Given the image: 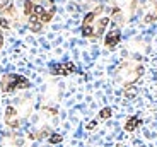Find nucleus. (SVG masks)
<instances>
[{
  "label": "nucleus",
  "instance_id": "obj_6",
  "mask_svg": "<svg viewBox=\"0 0 157 147\" xmlns=\"http://www.w3.org/2000/svg\"><path fill=\"white\" fill-rule=\"evenodd\" d=\"M29 87H31L29 79L21 75V74L9 72V74H4L2 79H0V91L5 92V94L16 92V91H19V89H29Z\"/></svg>",
  "mask_w": 157,
  "mask_h": 147
},
{
  "label": "nucleus",
  "instance_id": "obj_10",
  "mask_svg": "<svg viewBox=\"0 0 157 147\" xmlns=\"http://www.w3.org/2000/svg\"><path fill=\"white\" fill-rule=\"evenodd\" d=\"M120 41H121V31L118 28H113L111 31L106 33V36H104V46H106L108 50H114V48L120 44Z\"/></svg>",
  "mask_w": 157,
  "mask_h": 147
},
{
  "label": "nucleus",
  "instance_id": "obj_9",
  "mask_svg": "<svg viewBox=\"0 0 157 147\" xmlns=\"http://www.w3.org/2000/svg\"><path fill=\"white\" fill-rule=\"evenodd\" d=\"M77 67L74 62H62V64H51L50 65V74L53 75H68V74H75Z\"/></svg>",
  "mask_w": 157,
  "mask_h": 147
},
{
  "label": "nucleus",
  "instance_id": "obj_16",
  "mask_svg": "<svg viewBox=\"0 0 157 147\" xmlns=\"http://www.w3.org/2000/svg\"><path fill=\"white\" fill-rule=\"evenodd\" d=\"M96 125H98V122H96V120H92V122H89V123H87V130H94L96 128Z\"/></svg>",
  "mask_w": 157,
  "mask_h": 147
},
{
  "label": "nucleus",
  "instance_id": "obj_2",
  "mask_svg": "<svg viewBox=\"0 0 157 147\" xmlns=\"http://www.w3.org/2000/svg\"><path fill=\"white\" fill-rule=\"evenodd\" d=\"M55 12H56L55 4H34L31 0H26L22 5V14L33 33L43 31L44 26L55 17Z\"/></svg>",
  "mask_w": 157,
  "mask_h": 147
},
{
  "label": "nucleus",
  "instance_id": "obj_8",
  "mask_svg": "<svg viewBox=\"0 0 157 147\" xmlns=\"http://www.w3.org/2000/svg\"><path fill=\"white\" fill-rule=\"evenodd\" d=\"M142 22L150 24L157 21V0H138V10Z\"/></svg>",
  "mask_w": 157,
  "mask_h": 147
},
{
  "label": "nucleus",
  "instance_id": "obj_13",
  "mask_svg": "<svg viewBox=\"0 0 157 147\" xmlns=\"http://www.w3.org/2000/svg\"><path fill=\"white\" fill-rule=\"evenodd\" d=\"M111 115H113V110H111L109 106H106V108H102L101 111H99L98 118H99V120H109Z\"/></svg>",
  "mask_w": 157,
  "mask_h": 147
},
{
  "label": "nucleus",
  "instance_id": "obj_18",
  "mask_svg": "<svg viewBox=\"0 0 157 147\" xmlns=\"http://www.w3.org/2000/svg\"><path fill=\"white\" fill-rule=\"evenodd\" d=\"M4 46V34H2V29H0V50Z\"/></svg>",
  "mask_w": 157,
  "mask_h": 147
},
{
  "label": "nucleus",
  "instance_id": "obj_3",
  "mask_svg": "<svg viewBox=\"0 0 157 147\" xmlns=\"http://www.w3.org/2000/svg\"><path fill=\"white\" fill-rule=\"evenodd\" d=\"M109 4V17L114 28H123L138 10V0H106Z\"/></svg>",
  "mask_w": 157,
  "mask_h": 147
},
{
  "label": "nucleus",
  "instance_id": "obj_11",
  "mask_svg": "<svg viewBox=\"0 0 157 147\" xmlns=\"http://www.w3.org/2000/svg\"><path fill=\"white\" fill-rule=\"evenodd\" d=\"M140 125H142V120L138 118V116H130V118L125 122V130L126 132H133V130H137Z\"/></svg>",
  "mask_w": 157,
  "mask_h": 147
},
{
  "label": "nucleus",
  "instance_id": "obj_4",
  "mask_svg": "<svg viewBox=\"0 0 157 147\" xmlns=\"http://www.w3.org/2000/svg\"><path fill=\"white\" fill-rule=\"evenodd\" d=\"M31 110H33V103L29 101V98H21L16 104H9L4 113L5 125L12 130H17L22 125L24 120L31 115Z\"/></svg>",
  "mask_w": 157,
  "mask_h": 147
},
{
  "label": "nucleus",
  "instance_id": "obj_1",
  "mask_svg": "<svg viewBox=\"0 0 157 147\" xmlns=\"http://www.w3.org/2000/svg\"><path fill=\"white\" fill-rule=\"evenodd\" d=\"M109 22H111L109 7L106 4H98L92 10H89L84 16L82 26H80L82 36H86L89 40H98L106 33Z\"/></svg>",
  "mask_w": 157,
  "mask_h": 147
},
{
  "label": "nucleus",
  "instance_id": "obj_14",
  "mask_svg": "<svg viewBox=\"0 0 157 147\" xmlns=\"http://www.w3.org/2000/svg\"><path fill=\"white\" fill-rule=\"evenodd\" d=\"M62 140H63L62 135H60V133H55V132H53L50 137H48V142H50V144H60Z\"/></svg>",
  "mask_w": 157,
  "mask_h": 147
},
{
  "label": "nucleus",
  "instance_id": "obj_17",
  "mask_svg": "<svg viewBox=\"0 0 157 147\" xmlns=\"http://www.w3.org/2000/svg\"><path fill=\"white\" fill-rule=\"evenodd\" d=\"M34 4H55V0H31Z\"/></svg>",
  "mask_w": 157,
  "mask_h": 147
},
{
  "label": "nucleus",
  "instance_id": "obj_5",
  "mask_svg": "<svg viewBox=\"0 0 157 147\" xmlns=\"http://www.w3.org/2000/svg\"><path fill=\"white\" fill-rule=\"evenodd\" d=\"M144 67L137 62H123L114 72V80L123 87H132L135 82L142 77Z\"/></svg>",
  "mask_w": 157,
  "mask_h": 147
},
{
  "label": "nucleus",
  "instance_id": "obj_7",
  "mask_svg": "<svg viewBox=\"0 0 157 147\" xmlns=\"http://www.w3.org/2000/svg\"><path fill=\"white\" fill-rule=\"evenodd\" d=\"M24 22H26V17H24V14L21 16L14 4H10L9 7H5L4 10L0 12V29L10 31V29H16L19 26H22Z\"/></svg>",
  "mask_w": 157,
  "mask_h": 147
},
{
  "label": "nucleus",
  "instance_id": "obj_15",
  "mask_svg": "<svg viewBox=\"0 0 157 147\" xmlns=\"http://www.w3.org/2000/svg\"><path fill=\"white\" fill-rule=\"evenodd\" d=\"M10 5V0H0V12L4 10L5 7H9Z\"/></svg>",
  "mask_w": 157,
  "mask_h": 147
},
{
  "label": "nucleus",
  "instance_id": "obj_12",
  "mask_svg": "<svg viewBox=\"0 0 157 147\" xmlns=\"http://www.w3.org/2000/svg\"><path fill=\"white\" fill-rule=\"evenodd\" d=\"M7 144L10 147H21L24 144V140H22V137H21V135H9L7 137Z\"/></svg>",
  "mask_w": 157,
  "mask_h": 147
}]
</instances>
